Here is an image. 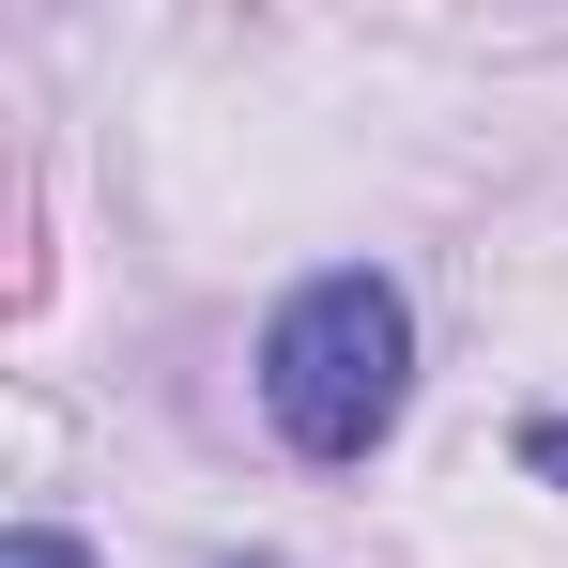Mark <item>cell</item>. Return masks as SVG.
Segmentation results:
<instances>
[{"label": "cell", "instance_id": "7a4b0ae2", "mask_svg": "<svg viewBox=\"0 0 568 568\" xmlns=\"http://www.w3.org/2000/svg\"><path fill=\"white\" fill-rule=\"evenodd\" d=\"M0 568H93V554H78V538H47V523H31V538H16V554H0Z\"/></svg>", "mask_w": 568, "mask_h": 568}, {"label": "cell", "instance_id": "6da1fadb", "mask_svg": "<svg viewBox=\"0 0 568 568\" xmlns=\"http://www.w3.org/2000/svg\"><path fill=\"white\" fill-rule=\"evenodd\" d=\"M399 399H415V307H399L369 262L307 277L277 323H262V415H277L307 462H369L384 430H399Z\"/></svg>", "mask_w": 568, "mask_h": 568}]
</instances>
